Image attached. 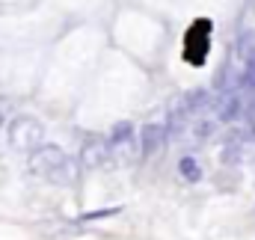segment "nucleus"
I'll return each instance as SVG.
<instances>
[{
    "label": "nucleus",
    "mask_w": 255,
    "mask_h": 240,
    "mask_svg": "<svg viewBox=\"0 0 255 240\" xmlns=\"http://www.w3.org/2000/svg\"><path fill=\"white\" fill-rule=\"evenodd\" d=\"M30 163H33L36 175H42L51 184H71L74 181V166H71L68 154L63 148H57V145H42L39 151H33Z\"/></svg>",
    "instance_id": "obj_1"
},
{
    "label": "nucleus",
    "mask_w": 255,
    "mask_h": 240,
    "mask_svg": "<svg viewBox=\"0 0 255 240\" xmlns=\"http://www.w3.org/2000/svg\"><path fill=\"white\" fill-rule=\"evenodd\" d=\"M42 139H45V127L33 116H18L9 124V142L18 151H39Z\"/></svg>",
    "instance_id": "obj_2"
},
{
    "label": "nucleus",
    "mask_w": 255,
    "mask_h": 240,
    "mask_svg": "<svg viewBox=\"0 0 255 240\" xmlns=\"http://www.w3.org/2000/svg\"><path fill=\"white\" fill-rule=\"evenodd\" d=\"M208 48H211V21H196L187 36H184V60L190 65H202L208 57Z\"/></svg>",
    "instance_id": "obj_3"
},
{
    "label": "nucleus",
    "mask_w": 255,
    "mask_h": 240,
    "mask_svg": "<svg viewBox=\"0 0 255 240\" xmlns=\"http://www.w3.org/2000/svg\"><path fill=\"white\" fill-rule=\"evenodd\" d=\"M238 57L244 62V86H255V33H244L238 42Z\"/></svg>",
    "instance_id": "obj_4"
},
{
    "label": "nucleus",
    "mask_w": 255,
    "mask_h": 240,
    "mask_svg": "<svg viewBox=\"0 0 255 240\" xmlns=\"http://www.w3.org/2000/svg\"><path fill=\"white\" fill-rule=\"evenodd\" d=\"M163 139H166L163 124H145V127H142V133H139V148H142V154H145V157H148V154H154V151L163 145Z\"/></svg>",
    "instance_id": "obj_5"
},
{
    "label": "nucleus",
    "mask_w": 255,
    "mask_h": 240,
    "mask_svg": "<svg viewBox=\"0 0 255 240\" xmlns=\"http://www.w3.org/2000/svg\"><path fill=\"white\" fill-rule=\"evenodd\" d=\"M80 160H83L86 166H101V163L107 160V145H104L101 139H89V142L83 145V154H80Z\"/></svg>",
    "instance_id": "obj_6"
},
{
    "label": "nucleus",
    "mask_w": 255,
    "mask_h": 240,
    "mask_svg": "<svg viewBox=\"0 0 255 240\" xmlns=\"http://www.w3.org/2000/svg\"><path fill=\"white\" fill-rule=\"evenodd\" d=\"M241 95L235 92V89H229L226 92V98H223V107H220V119L223 121H232V119H238L241 116Z\"/></svg>",
    "instance_id": "obj_7"
},
{
    "label": "nucleus",
    "mask_w": 255,
    "mask_h": 240,
    "mask_svg": "<svg viewBox=\"0 0 255 240\" xmlns=\"http://www.w3.org/2000/svg\"><path fill=\"white\" fill-rule=\"evenodd\" d=\"M178 172H181L187 181H199V178H202V169H199V163H196L193 157H181V163H178Z\"/></svg>",
    "instance_id": "obj_8"
},
{
    "label": "nucleus",
    "mask_w": 255,
    "mask_h": 240,
    "mask_svg": "<svg viewBox=\"0 0 255 240\" xmlns=\"http://www.w3.org/2000/svg\"><path fill=\"white\" fill-rule=\"evenodd\" d=\"M130 136H133V124H130V121H119V124L113 127V145L130 142Z\"/></svg>",
    "instance_id": "obj_9"
},
{
    "label": "nucleus",
    "mask_w": 255,
    "mask_h": 240,
    "mask_svg": "<svg viewBox=\"0 0 255 240\" xmlns=\"http://www.w3.org/2000/svg\"><path fill=\"white\" fill-rule=\"evenodd\" d=\"M0 124H3V116H0Z\"/></svg>",
    "instance_id": "obj_10"
}]
</instances>
